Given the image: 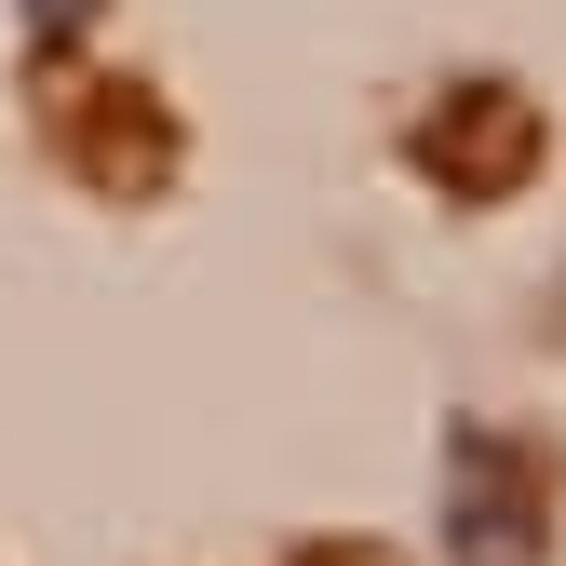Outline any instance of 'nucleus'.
<instances>
[{
  "mask_svg": "<svg viewBox=\"0 0 566 566\" xmlns=\"http://www.w3.org/2000/svg\"><path fill=\"white\" fill-rule=\"evenodd\" d=\"M28 14H41V28H82V14H95V0H28Z\"/></svg>",
  "mask_w": 566,
  "mask_h": 566,
  "instance_id": "1",
  "label": "nucleus"
}]
</instances>
